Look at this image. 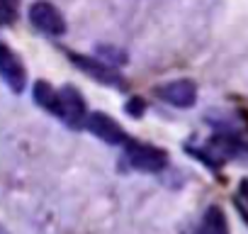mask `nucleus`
<instances>
[{
    "mask_svg": "<svg viewBox=\"0 0 248 234\" xmlns=\"http://www.w3.org/2000/svg\"><path fill=\"white\" fill-rule=\"evenodd\" d=\"M127 161L137 171H146V173H158L168 164L163 149L151 147V144H139V142L127 144Z\"/></svg>",
    "mask_w": 248,
    "mask_h": 234,
    "instance_id": "nucleus-1",
    "label": "nucleus"
},
{
    "mask_svg": "<svg viewBox=\"0 0 248 234\" xmlns=\"http://www.w3.org/2000/svg\"><path fill=\"white\" fill-rule=\"evenodd\" d=\"M30 22L44 32V34H51V37H59L66 32V20L61 15L59 8H54L46 0H37V3L30 5Z\"/></svg>",
    "mask_w": 248,
    "mask_h": 234,
    "instance_id": "nucleus-2",
    "label": "nucleus"
},
{
    "mask_svg": "<svg viewBox=\"0 0 248 234\" xmlns=\"http://www.w3.org/2000/svg\"><path fill=\"white\" fill-rule=\"evenodd\" d=\"M56 117L68 125V127H83L85 125V102L80 98V93L73 88V85H63L59 90V110H56Z\"/></svg>",
    "mask_w": 248,
    "mask_h": 234,
    "instance_id": "nucleus-3",
    "label": "nucleus"
},
{
    "mask_svg": "<svg viewBox=\"0 0 248 234\" xmlns=\"http://www.w3.org/2000/svg\"><path fill=\"white\" fill-rule=\"evenodd\" d=\"M68 59L88 76H93L95 81L105 83V85H114V88H124V78L105 61L100 59H90V56H83V54H68Z\"/></svg>",
    "mask_w": 248,
    "mask_h": 234,
    "instance_id": "nucleus-4",
    "label": "nucleus"
},
{
    "mask_svg": "<svg viewBox=\"0 0 248 234\" xmlns=\"http://www.w3.org/2000/svg\"><path fill=\"white\" fill-rule=\"evenodd\" d=\"M156 95H158L163 102L173 105V107H192L195 100H197V88H195L192 81L180 78V81L158 85V88H156Z\"/></svg>",
    "mask_w": 248,
    "mask_h": 234,
    "instance_id": "nucleus-5",
    "label": "nucleus"
},
{
    "mask_svg": "<svg viewBox=\"0 0 248 234\" xmlns=\"http://www.w3.org/2000/svg\"><path fill=\"white\" fill-rule=\"evenodd\" d=\"M85 127H88L97 139H102L105 144H124V142H127V134H124V130L112 120L109 115H105V112H93V115H88V117H85Z\"/></svg>",
    "mask_w": 248,
    "mask_h": 234,
    "instance_id": "nucleus-6",
    "label": "nucleus"
},
{
    "mask_svg": "<svg viewBox=\"0 0 248 234\" xmlns=\"http://www.w3.org/2000/svg\"><path fill=\"white\" fill-rule=\"evenodd\" d=\"M0 78H3L10 85V90H15V93H22V88L27 83V71H25L22 61L5 44H0Z\"/></svg>",
    "mask_w": 248,
    "mask_h": 234,
    "instance_id": "nucleus-7",
    "label": "nucleus"
},
{
    "mask_svg": "<svg viewBox=\"0 0 248 234\" xmlns=\"http://www.w3.org/2000/svg\"><path fill=\"white\" fill-rule=\"evenodd\" d=\"M202 232L204 234H229V222L226 215L219 205H209L202 219Z\"/></svg>",
    "mask_w": 248,
    "mask_h": 234,
    "instance_id": "nucleus-8",
    "label": "nucleus"
},
{
    "mask_svg": "<svg viewBox=\"0 0 248 234\" xmlns=\"http://www.w3.org/2000/svg\"><path fill=\"white\" fill-rule=\"evenodd\" d=\"M34 100H37V105H42L44 110L56 115V110H59V90H54L49 83H44V81L34 83Z\"/></svg>",
    "mask_w": 248,
    "mask_h": 234,
    "instance_id": "nucleus-9",
    "label": "nucleus"
},
{
    "mask_svg": "<svg viewBox=\"0 0 248 234\" xmlns=\"http://www.w3.org/2000/svg\"><path fill=\"white\" fill-rule=\"evenodd\" d=\"M100 54L107 56V61H114V64H124V54L117 51L114 47H100Z\"/></svg>",
    "mask_w": 248,
    "mask_h": 234,
    "instance_id": "nucleus-10",
    "label": "nucleus"
},
{
    "mask_svg": "<svg viewBox=\"0 0 248 234\" xmlns=\"http://www.w3.org/2000/svg\"><path fill=\"white\" fill-rule=\"evenodd\" d=\"M127 112H129L132 117H139V115L144 112V100H141V98H132V100L127 102Z\"/></svg>",
    "mask_w": 248,
    "mask_h": 234,
    "instance_id": "nucleus-11",
    "label": "nucleus"
}]
</instances>
